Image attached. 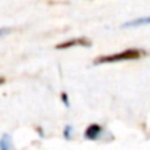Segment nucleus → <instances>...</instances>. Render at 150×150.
Instances as JSON below:
<instances>
[{"label": "nucleus", "instance_id": "1", "mask_svg": "<svg viewBox=\"0 0 150 150\" xmlns=\"http://www.w3.org/2000/svg\"><path fill=\"white\" fill-rule=\"evenodd\" d=\"M141 57V50L138 49H128L121 53L115 54H108V56H100L96 59L94 65H102V63H116V62H124V60H134Z\"/></svg>", "mask_w": 150, "mask_h": 150}, {"label": "nucleus", "instance_id": "2", "mask_svg": "<svg viewBox=\"0 0 150 150\" xmlns=\"http://www.w3.org/2000/svg\"><path fill=\"white\" fill-rule=\"evenodd\" d=\"M74 46H84V47H90L91 43L87 40V38H74V40H69V41H65V43H60L56 46L57 50H63V49H69V47H74Z\"/></svg>", "mask_w": 150, "mask_h": 150}, {"label": "nucleus", "instance_id": "3", "mask_svg": "<svg viewBox=\"0 0 150 150\" xmlns=\"http://www.w3.org/2000/svg\"><path fill=\"white\" fill-rule=\"evenodd\" d=\"M102 132H103V128L99 124H90L84 132V137L86 140H97Z\"/></svg>", "mask_w": 150, "mask_h": 150}, {"label": "nucleus", "instance_id": "4", "mask_svg": "<svg viewBox=\"0 0 150 150\" xmlns=\"http://www.w3.org/2000/svg\"><path fill=\"white\" fill-rule=\"evenodd\" d=\"M150 24V16H144V18H138V19H132L129 22H125L122 27L124 28H134V27H143V25H149Z\"/></svg>", "mask_w": 150, "mask_h": 150}, {"label": "nucleus", "instance_id": "5", "mask_svg": "<svg viewBox=\"0 0 150 150\" xmlns=\"http://www.w3.org/2000/svg\"><path fill=\"white\" fill-rule=\"evenodd\" d=\"M12 147V140H11V135L9 134H5L0 140V149L2 150H9Z\"/></svg>", "mask_w": 150, "mask_h": 150}, {"label": "nucleus", "instance_id": "6", "mask_svg": "<svg viewBox=\"0 0 150 150\" xmlns=\"http://www.w3.org/2000/svg\"><path fill=\"white\" fill-rule=\"evenodd\" d=\"M63 137H65L66 140H69V138L72 137V127H71V125H66V127H65V129H63Z\"/></svg>", "mask_w": 150, "mask_h": 150}, {"label": "nucleus", "instance_id": "7", "mask_svg": "<svg viewBox=\"0 0 150 150\" xmlns=\"http://www.w3.org/2000/svg\"><path fill=\"white\" fill-rule=\"evenodd\" d=\"M60 99H62V102H63L65 106H69V99H68L66 93H62V94H60Z\"/></svg>", "mask_w": 150, "mask_h": 150}, {"label": "nucleus", "instance_id": "8", "mask_svg": "<svg viewBox=\"0 0 150 150\" xmlns=\"http://www.w3.org/2000/svg\"><path fill=\"white\" fill-rule=\"evenodd\" d=\"M12 30L11 28H0V37H3V35H6V34H9Z\"/></svg>", "mask_w": 150, "mask_h": 150}, {"label": "nucleus", "instance_id": "9", "mask_svg": "<svg viewBox=\"0 0 150 150\" xmlns=\"http://www.w3.org/2000/svg\"><path fill=\"white\" fill-rule=\"evenodd\" d=\"M3 83V78H0V84H2Z\"/></svg>", "mask_w": 150, "mask_h": 150}]
</instances>
